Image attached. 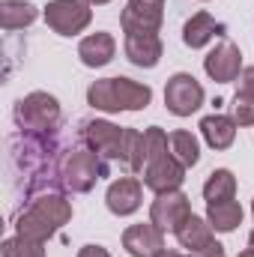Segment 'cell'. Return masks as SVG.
I'll list each match as a JSON object with an SVG mask.
<instances>
[{"label": "cell", "mask_w": 254, "mask_h": 257, "mask_svg": "<svg viewBox=\"0 0 254 257\" xmlns=\"http://www.w3.org/2000/svg\"><path fill=\"white\" fill-rule=\"evenodd\" d=\"M203 72L215 84H230L242 75V54L230 39H221L206 57H203Z\"/></svg>", "instance_id": "obj_10"}, {"label": "cell", "mask_w": 254, "mask_h": 257, "mask_svg": "<svg viewBox=\"0 0 254 257\" xmlns=\"http://www.w3.org/2000/svg\"><path fill=\"white\" fill-rule=\"evenodd\" d=\"M203 99H206V93H203L200 81L189 72H177L165 84V108L174 117H191L194 111H200Z\"/></svg>", "instance_id": "obj_5"}, {"label": "cell", "mask_w": 254, "mask_h": 257, "mask_svg": "<svg viewBox=\"0 0 254 257\" xmlns=\"http://www.w3.org/2000/svg\"><path fill=\"white\" fill-rule=\"evenodd\" d=\"M36 18H39V9H36L33 3H27V0H3V3H0V27H3L6 33L24 30V27H30Z\"/></svg>", "instance_id": "obj_18"}, {"label": "cell", "mask_w": 254, "mask_h": 257, "mask_svg": "<svg viewBox=\"0 0 254 257\" xmlns=\"http://www.w3.org/2000/svg\"><path fill=\"white\" fill-rule=\"evenodd\" d=\"M224 33H227V24H224V21H215L209 12H194L189 21L183 24V42L189 45L191 51L209 45L215 36L224 39Z\"/></svg>", "instance_id": "obj_14"}, {"label": "cell", "mask_w": 254, "mask_h": 257, "mask_svg": "<svg viewBox=\"0 0 254 257\" xmlns=\"http://www.w3.org/2000/svg\"><path fill=\"white\" fill-rule=\"evenodd\" d=\"M171 156H174L180 165L194 168V165L200 162V144H197V138H194L191 132H186V128L171 132Z\"/></svg>", "instance_id": "obj_23"}, {"label": "cell", "mask_w": 254, "mask_h": 257, "mask_svg": "<svg viewBox=\"0 0 254 257\" xmlns=\"http://www.w3.org/2000/svg\"><path fill=\"white\" fill-rule=\"evenodd\" d=\"M114 54H117V42H114V36L105 33V30L84 36L81 45H78V57H81V63L87 66V69H102V66H108L114 60Z\"/></svg>", "instance_id": "obj_15"}, {"label": "cell", "mask_w": 254, "mask_h": 257, "mask_svg": "<svg viewBox=\"0 0 254 257\" xmlns=\"http://www.w3.org/2000/svg\"><path fill=\"white\" fill-rule=\"evenodd\" d=\"M189 215H191V203L180 189H177V192L156 194V200H153V206H150V221H153L159 230H165V233H177L180 224H183Z\"/></svg>", "instance_id": "obj_7"}, {"label": "cell", "mask_w": 254, "mask_h": 257, "mask_svg": "<svg viewBox=\"0 0 254 257\" xmlns=\"http://www.w3.org/2000/svg\"><path fill=\"white\" fill-rule=\"evenodd\" d=\"M141 200H144V189H141V180H135V177H120V180H114V183L108 186V192H105L108 209H111L114 215H120V218L138 212V209H141Z\"/></svg>", "instance_id": "obj_13"}, {"label": "cell", "mask_w": 254, "mask_h": 257, "mask_svg": "<svg viewBox=\"0 0 254 257\" xmlns=\"http://www.w3.org/2000/svg\"><path fill=\"white\" fill-rule=\"evenodd\" d=\"M30 209L39 212L54 230H60L63 224L72 221V203L60 192H45V194H39V197H33L30 200Z\"/></svg>", "instance_id": "obj_16"}, {"label": "cell", "mask_w": 254, "mask_h": 257, "mask_svg": "<svg viewBox=\"0 0 254 257\" xmlns=\"http://www.w3.org/2000/svg\"><path fill=\"white\" fill-rule=\"evenodd\" d=\"M200 135L212 150H227L236 141V120L227 114H209L200 120Z\"/></svg>", "instance_id": "obj_17"}, {"label": "cell", "mask_w": 254, "mask_h": 257, "mask_svg": "<svg viewBox=\"0 0 254 257\" xmlns=\"http://www.w3.org/2000/svg\"><path fill=\"white\" fill-rule=\"evenodd\" d=\"M174 236H177V242H180L186 251H197V248H203L206 242H212V239H215V236H212V224H209L206 218L194 215V212H191L189 218L180 224V230H177Z\"/></svg>", "instance_id": "obj_20"}, {"label": "cell", "mask_w": 254, "mask_h": 257, "mask_svg": "<svg viewBox=\"0 0 254 257\" xmlns=\"http://www.w3.org/2000/svg\"><path fill=\"white\" fill-rule=\"evenodd\" d=\"M236 257H254V248H251V245H248L245 251H239V254H236Z\"/></svg>", "instance_id": "obj_32"}, {"label": "cell", "mask_w": 254, "mask_h": 257, "mask_svg": "<svg viewBox=\"0 0 254 257\" xmlns=\"http://www.w3.org/2000/svg\"><path fill=\"white\" fill-rule=\"evenodd\" d=\"M239 87H236V93H245V96H254V66H245L242 69V75H239V81H236Z\"/></svg>", "instance_id": "obj_28"}, {"label": "cell", "mask_w": 254, "mask_h": 257, "mask_svg": "<svg viewBox=\"0 0 254 257\" xmlns=\"http://www.w3.org/2000/svg\"><path fill=\"white\" fill-rule=\"evenodd\" d=\"M153 102V87L138 84L132 78H102L93 81L87 90V105L105 114H120V111H144Z\"/></svg>", "instance_id": "obj_1"}, {"label": "cell", "mask_w": 254, "mask_h": 257, "mask_svg": "<svg viewBox=\"0 0 254 257\" xmlns=\"http://www.w3.org/2000/svg\"><path fill=\"white\" fill-rule=\"evenodd\" d=\"M236 194V177L227 171V168H218L206 177L203 183V197L206 203H215V200H233Z\"/></svg>", "instance_id": "obj_22"}, {"label": "cell", "mask_w": 254, "mask_h": 257, "mask_svg": "<svg viewBox=\"0 0 254 257\" xmlns=\"http://www.w3.org/2000/svg\"><path fill=\"white\" fill-rule=\"evenodd\" d=\"M102 177H108V162L93 150H72L60 165V186L72 194H87Z\"/></svg>", "instance_id": "obj_2"}, {"label": "cell", "mask_w": 254, "mask_h": 257, "mask_svg": "<svg viewBox=\"0 0 254 257\" xmlns=\"http://www.w3.org/2000/svg\"><path fill=\"white\" fill-rule=\"evenodd\" d=\"M165 21V0H129L120 27L123 33H159Z\"/></svg>", "instance_id": "obj_8"}, {"label": "cell", "mask_w": 254, "mask_h": 257, "mask_svg": "<svg viewBox=\"0 0 254 257\" xmlns=\"http://www.w3.org/2000/svg\"><path fill=\"white\" fill-rule=\"evenodd\" d=\"M90 6H105V3H111V0H87Z\"/></svg>", "instance_id": "obj_33"}, {"label": "cell", "mask_w": 254, "mask_h": 257, "mask_svg": "<svg viewBox=\"0 0 254 257\" xmlns=\"http://www.w3.org/2000/svg\"><path fill=\"white\" fill-rule=\"evenodd\" d=\"M186 171H189L186 165H180L171 153H165V156L147 162V168H144V186L156 194L177 192L183 186V180H186Z\"/></svg>", "instance_id": "obj_9"}, {"label": "cell", "mask_w": 254, "mask_h": 257, "mask_svg": "<svg viewBox=\"0 0 254 257\" xmlns=\"http://www.w3.org/2000/svg\"><path fill=\"white\" fill-rule=\"evenodd\" d=\"M189 254H194V257H227V254H224V245H221V242H215V239H212V242H206V245H203V248H197V251H189Z\"/></svg>", "instance_id": "obj_29"}, {"label": "cell", "mask_w": 254, "mask_h": 257, "mask_svg": "<svg viewBox=\"0 0 254 257\" xmlns=\"http://www.w3.org/2000/svg\"><path fill=\"white\" fill-rule=\"evenodd\" d=\"M123 248L132 257H159L165 251V230H159L153 221L129 224L123 230Z\"/></svg>", "instance_id": "obj_11"}, {"label": "cell", "mask_w": 254, "mask_h": 257, "mask_svg": "<svg viewBox=\"0 0 254 257\" xmlns=\"http://www.w3.org/2000/svg\"><path fill=\"white\" fill-rule=\"evenodd\" d=\"M129 171H144L147 165V147H144V135L138 128H126V144H123V159Z\"/></svg>", "instance_id": "obj_24"}, {"label": "cell", "mask_w": 254, "mask_h": 257, "mask_svg": "<svg viewBox=\"0 0 254 257\" xmlns=\"http://www.w3.org/2000/svg\"><path fill=\"white\" fill-rule=\"evenodd\" d=\"M242 206L236 200H215V203H206V221L212 224L215 233H230L242 224Z\"/></svg>", "instance_id": "obj_19"}, {"label": "cell", "mask_w": 254, "mask_h": 257, "mask_svg": "<svg viewBox=\"0 0 254 257\" xmlns=\"http://www.w3.org/2000/svg\"><path fill=\"white\" fill-rule=\"evenodd\" d=\"M15 233L18 236H24V239H33V242H48L57 230L39 215V212H33L30 206L18 215V221H15Z\"/></svg>", "instance_id": "obj_21"}, {"label": "cell", "mask_w": 254, "mask_h": 257, "mask_svg": "<svg viewBox=\"0 0 254 257\" xmlns=\"http://www.w3.org/2000/svg\"><path fill=\"white\" fill-rule=\"evenodd\" d=\"M144 147H147V162L171 153V135H165L162 126H150L144 132Z\"/></svg>", "instance_id": "obj_26"}, {"label": "cell", "mask_w": 254, "mask_h": 257, "mask_svg": "<svg viewBox=\"0 0 254 257\" xmlns=\"http://www.w3.org/2000/svg\"><path fill=\"white\" fill-rule=\"evenodd\" d=\"M251 215H254V200H251Z\"/></svg>", "instance_id": "obj_35"}, {"label": "cell", "mask_w": 254, "mask_h": 257, "mask_svg": "<svg viewBox=\"0 0 254 257\" xmlns=\"http://www.w3.org/2000/svg\"><path fill=\"white\" fill-rule=\"evenodd\" d=\"M84 144L99 153L105 162H120L123 159V144H126V128L114 126L111 120H87L81 132Z\"/></svg>", "instance_id": "obj_6"}, {"label": "cell", "mask_w": 254, "mask_h": 257, "mask_svg": "<svg viewBox=\"0 0 254 257\" xmlns=\"http://www.w3.org/2000/svg\"><path fill=\"white\" fill-rule=\"evenodd\" d=\"M123 51H126L132 66H138V69H156L159 60H162V54H165V45H162L159 33H126Z\"/></svg>", "instance_id": "obj_12"}, {"label": "cell", "mask_w": 254, "mask_h": 257, "mask_svg": "<svg viewBox=\"0 0 254 257\" xmlns=\"http://www.w3.org/2000/svg\"><path fill=\"white\" fill-rule=\"evenodd\" d=\"M0 257H45V242H33L24 236H9L0 245Z\"/></svg>", "instance_id": "obj_25"}, {"label": "cell", "mask_w": 254, "mask_h": 257, "mask_svg": "<svg viewBox=\"0 0 254 257\" xmlns=\"http://www.w3.org/2000/svg\"><path fill=\"white\" fill-rule=\"evenodd\" d=\"M248 245H251V248H254V230H251V233H248Z\"/></svg>", "instance_id": "obj_34"}, {"label": "cell", "mask_w": 254, "mask_h": 257, "mask_svg": "<svg viewBox=\"0 0 254 257\" xmlns=\"http://www.w3.org/2000/svg\"><path fill=\"white\" fill-rule=\"evenodd\" d=\"M78 257H111V251L102 248V245H84V248L78 251Z\"/></svg>", "instance_id": "obj_30"}, {"label": "cell", "mask_w": 254, "mask_h": 257, "mask_svg": "<svg viewBox=\"0 0 254 257\" xmlns=\"http://www.w3.org/2000/svg\"><path fill=\"white\" fill-rule=\"evenodd\" d=\"M15 123L21 132L30 135H42V132H54L60 123V102L51 93H27L24 99H18L15 105Z\"/></svg>", "instance_id": "obj_3"}, {"label": "cell", "mask_w": 254, "mask_h": 257, "mask_svg": "<svg viewBox=\"0 0 254 257\" xmlns=\"http://www.w3.org/2000/svg\"><path fill=\"white\" fill-rule=\"evenodd\" d=\"M233 120L236 126H254V96H245V93L233 96Z\"/></svg>", "instance_id": "obj_27"}, {"label": "cell", "mask_w": 254, "mask_h": 257, "mask_svg": "<svg viewBox=\"0 0 254 257\" xmlns=\"http://www.w3.org/2000/svg\"><path fill=\"white\" fill-rule=\"evenodd\" d=\"M93 9L87 0H48L45 6V24L57 36H78L90 27Z\"/></svg>", "instance_id": "obj_4"}, {"label": "cell", "mask_w": 254, "mask_h": 257, "mask_svg": "<svg viewBox=\"0 0 254 257\" xmlns=\"http://www.w3.org/2000/svg\"><path fill=\"white\" fill-rule=\"evenodd\" d=\"M159 257H194V254H180V251H168V248H165Z\"/></svg>", "instance_id": "obj_31"}]
</instances>
